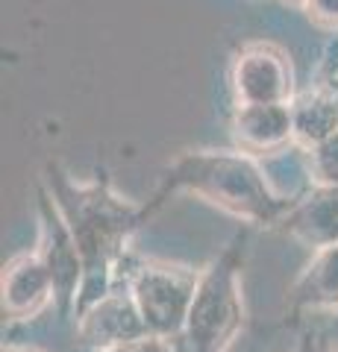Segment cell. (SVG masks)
I'll return each mask as SVG.
<instances>
[{
    "label": "cell",
    "instance_id": "cell-4",
    "mask_svg": "<svg viewBox=\"0 0 338 352\" xmlns=\"http://www.w3.org/2000/svg\"><path fill=\"white\" fill-rule=\"evenodd\" d=\"M47 282H50L47 267H41L39 261H21L15 267H9V273L3 276V302L12 311L27 308L45 296Z\"/></svg>",
    "mask_w": 338,
    "mask_h": 352
},
{
    "label": "cell",
    "instance_id": "cell-7",
    "mask_svg": "<svg viewBox=\"0 0 338 352\" xmlns=\"http://www.w3.org/2000/svg\"><path fill=\"white\" fill-rule=\"evenodd\" d=\"M315 9H318V15L324 18H338V0H312Z\"/></svg>",
    "mask_w": 338,
    "mask_h": 352
},
{
    "label": "cell",
    "instance_id": "cell-5",
    "mask_svg": "<svg viewBox=\"0 0 338 352\" xmlns=\"http://www.w3.org/2000/svg\"><path fill=\"white\" fill-rule=\"evenodd\" d=\"M238 129L250 135L256 144H268L286 135L288 129V112L274 103V106H247L242 118H238Z\"/></svg>",
    "mask_w": 338,
    "mask_h": 352
},
{
    "label": "cell",
    "instance_id": "cell-1",
    "mask_svg": "<svg viewBox=\"0 0 338 352\" xmlns=\"http://www.w3.org/2000/svg\"><path fill=\"white\" fill-rule=\"evenodd\" d=\"M189 338L194 352H221L238 326V305L233 294V279L226 270H215L194 294L189 311Z\"/></svg>",
    "mask_w": 338,
    "mask_h": 352
},
{
    "label": "cell",
    "instance_id": "cell-3",
    "mask_svg": "<svg viewBox=\"0 0 338 352\" xmlns=\"http://www.w3.org/2000/svg\"><path fill=\"white\" fill-rule=\"evenodd\" d=\"M238 91H242L250 106H274L277 97L286 91V71L282 65L268 56V53H256V56H244L238 62Z\"/></svg>",
    "mask_w": 338,
    "mask_h": 352
},
{
    "label": "cell",
    "instance_id": "cell-6",
    "mask_svg": "<svg viewBox=\"0 0 338 352\" xmlns=\"http://www.w3.org/2000/svg\"><path fill=\"white\" fill-rule=\"evenodd\" d=\"M318 170L326 182L338 185V135H330L318 150Z\"/></svg>",
    "mask_w": 338,
    "mask_h": 352
},
{
    "label": "cell",
    "instance_id": "cell-2",
    "mask_svg": "<svg viewBox=\"0 0 338 352\" xmlns=\"http://www.w3.org/2000/svg\"><path fill=\"white\" fill-rule=\"evenodd\" d=\"M136 302L145 326H150L154 332H177L189 320L194 296L180 279L168 273L145 270L136 282Z\"/></svg>",
    "mask_w": 338,
    "mask_h": 352
}]
</instances>
